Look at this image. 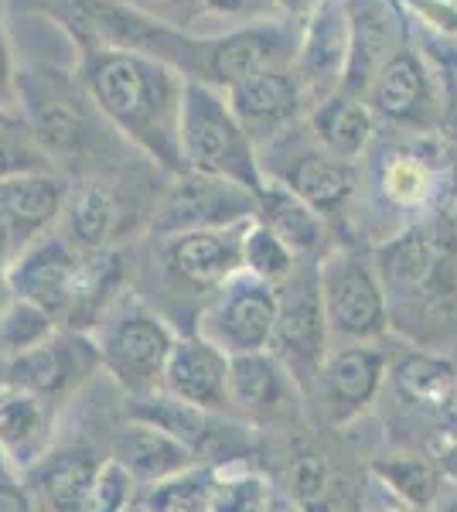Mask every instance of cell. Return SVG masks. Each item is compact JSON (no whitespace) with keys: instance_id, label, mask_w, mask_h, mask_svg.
Returning a JSON list of instances; mask_svg holds the SVG:
<instances>
[{"instance_id":"32","label":"cell","mask_w":457,"mask_h":512,"mask_svg":"<svg viewBox=\"0 0 457 512\" xmlns=\"http://www.w3.org/2000/svg\"><path fill=\"white\" fill-rule=\"evenodd\" d=\"M294 260L297 253L273 229L263 226L260 219L249 222L243 236V267L249 270V277L277 287L294 274Z\"/></svg>"},{"instance_id":"8","label":"cell","mask_w":457,"mask_h":512,"mask_svg":"<svg viewBox=\"0 0 457 512\" xmlns=\"http://www.w3.org/2000/svg\"><path fill=\"white\" fill-rule=\"evenodd\" d=\"M328 318H324L318 267L290 274L277 287V321H273L270 349L290 369L294 379L318 376L328 359Z\"/></svg>"},{"instance_id":"51","label":"cell","mask_w":457,"mask_h":512,"mask_svg":"<svg viewBox=\"0 0 457 512\" xmlns=\"http://www.w3.org/2000/svg\"><path fill=\"white\" fill-rule=\"evenodd\" d=\"M451 4H457V0H451Z\"/></svg>"},{"instance_id":"49","label":"cell","mask_w":457,"mask_h":512,"mask_svg":"<svg viewBox=\"0 0 457 512\" xmlns=\"http://www.w3.org/2000/svg\"><path fill=\"white\" fill-rule=\"evenodd\" d=\"M451 427H454V437H457V417H454V424H451Z\"/></svg>"},{"instance_id":"43","label":"cell","mask_w":457,"mask_h":512,"mask_svg":"<svg viewBox=\"0 0 457 512\" xmlns=\"http://www.w3.org/2000/svg\"><path fill=\"white\" fill-rule=\"evenodd\" d=\"M440 468H444V475L447 478H454V482H457V441L454 444H447V448L444 451H440Z\"/></svg>"},{"instance_id":"35","label":"cell","mask_w":457,"mask_h":512,"mask_svg":"<svg viewBox=\"0 0 457 512\" xmlns=\"http://www.w3.org/2000/svg\"><path fill=\"white\" fill-rule=\"evenodd\" d=\"M215 478L209 472H181L168 478V482H157V489L144 499L147 512H195L202 506H209V492H212Z\"/></svg>"},{"instance_id":"2","label":"cell","mask_w":457,"mask_h":512,"mask_svg":"<svg viewBox=\"0 0 457 512\" xmlns=\"http://www.w3.org/2000/svg\"><path fill=\"white\" fill-rule=\"evenodd\" d=\"M386 301L400 297L423 321L457 318V222L413 226L379 250Z\"/></svg>"},{"instance_id":"12","label":"cell","mask_w":457,"mask_h":512,"mask_svg":"<svg viewBox=\"0 0 457 512\" xmlns=\"http://www.w3.org/2000/svg\"><path fill=\"white\" fill-rule=\"evenodd\" d=\"M348 69V14L342 0H324L314 18L304 24L297 45L294 72L304 86L307 103H324L328 96L342 93Z\"/></svg>"},{"instance_id":"7","label":"cell","mask_w":457,"mask_h":512,"mask_svg":"<svg viewBox=\"0 0 457 512\" xmlns=\"http://www.w3.org/2000/svg\"><path fill=\"white\" fill-rule=\"evenodd\" d=\"M324 318L331 335L342 338H376L389 325V301L382 291L379 270L365 256L335 250L318 267Z\"/></svg>"},{"instance_id":"13","label":"cell","mask_w":457,"mask_h":512,"mask_svg":"<svg viewBox=\"0 0 457 512\" xmlns=\"http://www.w3.org/2000/svg\"><path fill=\"white\" fill-rule=\"evenodd\" d=\"M246 226L202 229V233L164 236V263L168 274L195 291H222L243 270Z\"/></svg>"},{"instance_id":"3","label":"cell","mask_w":457,"mask_h":512,"mask_svg":"<svg viewBox=\"0 0 457 512\" xmlns=\"http://www.w3.org/2000/svg\"><path fill=\"white\" fill-rule=\"evenodd\" d=\"M18 117L52 164L93 158L96 144L103 140V113L82 79L76 82L45 65L18 72Z\"/></svg>"},{"instance_id":"16","label":"cell","mask_w":457,"mask_h":512,"mask_svg":"<svg viewBox=\"0 0 457 512\" xmlns=\"http://www.w3.org/2000/svg\"><path fill=\"white\" fill-rule=\"evenodd\" d=\"M229 106L236 113V120L243 123L249 140H263L277 130H284L287 123H294L304 113V86L297 79L294 65H280L263 76H253L239 82L236 89H229Z\"/></svg>"},{"instance_id":"11","label":"cell","mask_w":457,"mask_h":512,"mask_svg":"<svg viewBox=\"0 0 457 512\" xmlns=\"http://www.w3.org/2000/svg\"><path fill=\"white\" fill-rule=\"evenodd\" d=\"M294 59L297 41L287 24H249L232 35L205 41V62L198 82H209V86L229 93L239 82L280 69V65H294Z\"/></svg>"},{"instance_id":"17","label":"cell","mask_w":457,"mask_h":512,"mask_svg":"<svg viewBox=\"0 0 457 512\" xmlns=\"http://www.w3.org/2000/svg\"><path fill=\"white\" fill-rule=\"evenodd\" d=\"M348 14V69L342 93L348 96H369L372 79L386 65L396 48V14L389 11L386 0H342Z\"/></svg>"},{"instance_id":"52","label":"cell","mask_w":457,"mask_h":512,"mask_svg":"<svg viewBox=\"0 0 457 512\" xmlns=\"http://www.w3.org/2000/svg\"><path fill=\"white\" fill-rule=\"evenodd\" d=\"M413 512H420V509H413Z\"/></svg>"},{"instance_id":"6","label":"cell","mask_w":457,"mask_h":512,"mask_svg":"<svg viewBox=\"0 0 457 512\" xmlns=\"http://www.w3.org/2000/svg\"><path fill=\"white\" fill-rule=\"evenodd\" d=\"M260 216V195L226 178L195 175L181 171L178 181L157 202L151 229L157 236L202 233V229H229L243 226Z\"/></svg>"},{"instance_id":"28","label":"cell","mask_w":457,"mask_h":512,"mask_svg":"<svg viewBox=\"0 0 457 512\" xmlns=\"http://www.w3.org/2000/svg\"><path fill=\"white\" fill-rule=\"evenodd\" d=\"M137 417L154 427H161V431L174 434L181 444H188L195 458H202V454H219L229 437V427L222 424L219 414L202 410V407H191V403H181V400H174V396L147 400V407H140Z\"/></svg>"},{"instance_id":"44","label":"cell","mask_w":457,"mask_h":512,"mask_svg":"<svg viewBox=\"0 0 457 512\" xmlns=\"http://www.w3.org/2000/svg\"><path fill=\"white\" fill-rule=\"evenodd\" d=\"M11 253H18V246H14V239H11V229H7V222L4 216H0V267H4V260Z\"/></svg>"},{"instance_id":"26","label":"cell","mask_w":457,"mask_h":512,"mask_svg":"<svg viewBox=\"0 0 457 512\" xmlns=\"http://www.w3.org/2000/svg\"><path fill=\"white\" fill-rule=\"evenodd\" d=\"M48 427H52L48 400L11 383L0 390V451L7 458H14L21 468H35L45 458Z\"/></svg>"},{"instance_id":"46","label":"cell","mask_w":457,"mask_h":512,"mask_svg":"<svg viewBox=\"0 0 457 512\" xmlns=\"http://www.w3.org/2000/svg\"><path fill=\"white\" fill-rule=\"evenodd\" d=\"M440 512H457V495H451V499H444V506H440Z\"/></svg>"},{"instance_id":"5","label":"cell","mask_w":457,"mask_h":512,"mask_svg":"<svg viewBox=\"0 0 457 512\" xmlns=\"http://www.w3.org/2000/svg\"><path fill=\"white\" fill-rule=\"evenodd\" d=\"M99 362L130 393H151L164 383V369L174 352V338L154 311L137 301H116L99 332Z\"/></svg>"},{"instance_id":"4","label":"cell","mask_w":457,"mask_h":512,"mask_svg":"<svg viewBox=\"0 0 457 512\" xmlns=\"http://www.w3.org/2000/svg\"><path fill=\"white\" fill-rule=\"evenodd\" d=\"M181 158H185V171H195V175L236 181L253 195H260L267 188L253 154V140L243 130V123L236 120L222 89L209 86V82H185Z\"/></svg>"},{"instance_id":"23","label":"cell","mask_w":457,"mask_h":512,"mask_svg":"<svg viewBox=\"0 0 457 512\" xmlns=\"http://www.w3.org/2000/svg\"><path fill=\"white\" fill-rule=\"evenodd\" d=\"M113 461L137 482H168V478L188 472L195 454L174 434L147 424V420H137L116 434Z\"/></svg>"},{"instance_id":"22","label":"cell","mask_w":457,"mask_h":512,"mask_svg":"<svg viewBox=\"0 0 457 512\" xmlns=\"http://www.w3.org/2000/svg\"><path fill=\"white\" fill-rule=\"evenodd\" d=\"M382 376H386V355L376 349L352 345V349L331 352L318 373L331 417L352 420L355 414H362L372 403V396L379 393Z\"/></svg>"},{"instance_id":"33","label":"cell","mask_w":457,"mask_h":512,"mask_svg":"<svg viewBox=\"0 0 457 512\" xmlns=\"http://www.w3.org/2000/svg\"><path fill=\"white\" fill-rule=\"evenodd\" d=\"M55 335V318L48 311H41L38 304L11 297V304L0 315V349L7 355H21L28 349H35L45 338Z\"/></svg>"},{"instance_id":"27","label":"cell","mask_w":457,"mask_h":512,"mask_svg":"<svg viewBox=\"0 0 457 512\" xmlns=\"http://www.w3.org/2000/svg\"><path fill=\"white\" fill-rule=\"evenodd\" d=\"M355 181L359 178H355L352 161L331 158L324 151L301 154L284 175V185L297 198H304L318 216H331V212L342 209L355 192Z\"/></svg>"},{"instance_id":"31","label":"cell","mask_w":457,"mask_h":512,"mask_svg":"<svg viewBox=\"0 0 457 512\" xmlns=\"http://www.w3.org/2000/svg\"><path fill=\"white\" fill-rule=\"evenodd\" d=\"M372 472L400 495V499L410 502L413 509L434 506L440 485H444V468H440V461L423 458V454H393V458L376 461Z\"/></svg>"},{"instance_id":"36","label":"cell","mask_w":457,"mask_h":512,"mask_svg":"<svg viewBox=\"0 0 457 512\" xmlns=\"http://www.w3.org/2000/svg\"><path fill=\"white\" fill-rule=\"evenodd\" d=\"M270 492L260 475H236L212 482L209 512H267Z\"/></svg>"},{"instance_id":"21","label":"cell","mask_w":457,"mask_h":512,"mask_svg":"<svg viewBox=\"0 0 457 512\" xmlns=\"http://www.w3.org/2000/svg\"><path fill=\"white\" fill-rule=\"evenodd\" d=\"M232 410L256 417H280L294 407L297 379L273 352H246L229 359Z\"/></svg>"},{"instance_id":"42","label":"cell","mask_w":457,"mask_h":512,"mask_svg":"<svg viewBox=\"0 0 457 512\" xmlns=\"http://www.w3.org/2000/svg\"><path fill=\"white\" fill-rule=\"evenodd\" d=\"M273 4H280L287 14H294L297 21L307 24V21L314 18V11H318V7L324 4V0H273Z\"/></svg>"},{"instance_id":"48","label":"cell","mask_w":457,"mask_h":512,"mask_svg":"<svg viewBox=\"0 0 457 512\" xmlns=\"http://www.w3.org/2000/svg\"><path fill=\"white\" fill-rule=\"evenodd\" d=\"M164 4H174V7H181V4H195V0H164ZM202 4V0H198Z\"/></svg>"},{"instance_id":"20","label":"cell","mask_w":457,"mask_h":512,"mask_svg":"<svg viewBox=\"0 0 457 512\" xmlns=\"http://www.w3.org/2000/svg\"><path fill=\"white\" fill-rule=\"evenodd\" d=\"M69 192V181L58 178L55 171L0 181V216H4L7 229H11L18 253L28 243L45 236V229L62 216Z\"/></svg>"},{"instance_id":"18","label":"cell","mask_w":457,"mask_h":512,"mask_svg":"<svg viewBox=\"0 0 457 512\" xmlns=\"http://www.w3.org/2000/svg\"><path fill=\"white\" fill-rule=\"evenodd\" d=\"M164 390L168 396L191 407L212 410V414H226L232 410L229 393V355L209 345L205 338H188V342H174V352L164 369Z\"/></svg>"},{"instance_id":"25","label":"cell","mask_w":457,"mask_h":512,"mask_svg":"<svg viewBox=\"0 0 457 512\" xmlns=\"http://www.w3.org/2000/svg\"><path fill=\"white\" fill-rule=\"evenodd\" d=\"M311 134L321 144L324 154L355 164V158H362L365 147L372 144V134H376V113H372V106L362 103L359 96L335 93V96L324 99V103L314 106Z\"/></svg>"},{"instance_id":"34","label":"cell","mask_w":457,"mask_h":512,"mask_svg":"<svg viewBox=\"0 0 457 512\" xmlns=\"http://www.w3.org/2000/svg\"><path fill=\"white\" fill-rule=\"evenodd\" d=\"M55 164L45 151L38 147V140L28 134V127L18 123H4L0 127V181L21 178V175H41L52 171Z\"/></svg>"},{"instance_id":"10","label":"cell","mask_w":457,"mask_h":512,"mask_svg":"<svg viewBox=\"0 0 457 512\" xmlns=\"http://www.w3.org/2000/svg\"><path fill=\"white\" fill-rule=\"evenodd\" d=\"M82 260L86 250H79L69 236H41L14 256L4 277L14 297L38 304L52 318H65L76 301Z\"/></svg>"},{"instance_id":"15","label":"cell","mask_w":457,"mask_h":512,"mask_svg":"<svg viewBox=\"0 0 457 512\" xmlns=\"http://www.w3.org/2000/svg\"><path fill=\"white\" fill-rule=\"evenodd\" d=\"M140 212L123 198L113 181H82L65 202V229L69 239L86 253L113 250L137 229Z\"/></svg>"},{"instance_id":"38","label":"cell","mask_w":457,"mask_h":512,"mask_svg":"<svg viewBox=\"0 0 457 512\" xmlns=\"http://www.w3.org/2000/svg\"><path fill=\"white\" fill-rule=\"evenodd\" d=\"M127 482H130V475L123 472L113 458L103 461V472H99L82 512H120L123 502H127Z\"/></svg>"},{"instance_id":"40","label":"cell","mask_w":457,"mask_h":512,"mask_svg":"<svg viewBox=\"0 0 457 512\" xmlns=\"http://www.w3.org/2000/svg\"><path fill=\"white\" fill-rule=\"evenodd\" d=\"M205 11L215 14H232V18H253L273 7V0H202Z\"/></svg>"},{"instance_id":"9","label":"cell","mask_w":457,"mask_h":512,"mask_svg":"<svg viewBox=\"0 0 457 512\" xmlns=\"http://www.w3.org/2000/svg\"><path fill=\"white\" fill-rule=\"evenodd\" d=\"M277 321V287L256 277H232L212 304L198 318V338H205L219 352L246 355L267 352Z\"/></svg>"},{"instance_id":"1","label":"cell","mask_w":457,"mask_h":512,"mask_svg":"<svg viewBox=\"0 0 457 512\" xmlns=\"http://www.w3.org/2000/svg\"><path fill=\"white\" fill-rule=\"evenodd\" d=\"M79 79L106 120L174 175L181 158V103L188 76L144 52L79 41Z\"/></svg>"},{"instance_id":"50","label":"cell","mask_w":457,"mask_h":512,"mask_svg":"<svg viewBox=\"0 0 457 512\" xmlns=\"http://www.w3.org/2000/svg\"><path fill=\"white\" fill-rule=\"evenodd\" d=\"M454 222H457V202H454Z\"/></svg>"},{"instance_id":"39","label":"cell","mask_w":457,"mask_h":512,"mask_svg":"<svg viewBox=\"0 0 457 512\" xmlns=\"http://www.w3.org/2000/svg\"><path fill=\"white\" fill-rule=\"evenodd\" d=\"M18 65H14L11 38L0 24V113L18 117Z\"/></svg>"},{"instance_id":"45","label":"cell","mask_w":457,"mask_h":512,"mask_svg":"<svg viewBox=\"0 0 457 512\" xmlns=\"http://www.w3.org/2000/svg\"><path fill=\"white\" fill-rule=\"evenodd\" d=\"M11 284H7V277L4 274H0V315H4V308H7V304H11Z\"/></svg>"},{"instance_id":"24","label":"cell","mask_w":457,"mask_h":512,"mask_svg":"<svg viewBox=\"0 0 457 512\" xmlns=\"http://www.w3.org/2000/svg\"><path fill=\"white\" fill-rule=\"evenodd\" d=\"M99 472H103V461L89 448H62L55 454H45L31 468V489H35L45 509L82 512Z\"/></svg>"},{"instance_id":"30","label":"cell","mask_w":457,"mask_h":512,"mask_svg":"<svg viewBox=\"0 0 457 512\" xmlns=\"http://www.w3.org/2000/svg\"><path fill=\"white\" fill-rule=\"evenodd\" d=\"M396 386L423 407H451L457 400V369L444 355L413 352L396 366Z\"/></svg>"},{"instance_id":"29","label":"cell","mask_w":457,"mask_h":512,"mask_svg":"<svg viewBox=\"0 0 457 512\" xmlns=\"http://www.w3.org/2000/svg\"><path fill=\"white\" fill-rule=\"evenodd\" d=\"M267 229H273L284 243L290 246L294 253H311L314 246L321 243V216L304 202L297 198L284 181L277 185H267L260 192V216Z\"/></svg>"},{"instance_id":"14","label":"cell","mask_w":457,"mask_h":512,"mask_svg":"<svg viewBox=\"0 0 457 512\" xmlns=\"http://www.w3.org/2000/svg\"><path fill=\"white\" fill-rule=\"evenodd\" d=\"M99 349L89 345L82 335H52L35 349L21 352L11 359L7 383L41 396V400H62L96 369Z\"/></svg>"},{"instance_id":"41","label":"cell","mask_w":457,"mask_h":512,"mask_svg":"<svg viewBox=\"0 0 457 512\" xmlns=\"http://www.w3.org/2000/svg\"><path fill=\"white\" fill-rule=\"evenodd\" d=\"M0 512H41L28 489L14 482H0Z\"/></svg>"},{"instance_id":"19","label":"cell","mask_w":457,"mask_h":512,"mask_svg":"<svg viewBox=\"0 0 457 512\" xmlns=\"http://www.w3.org/2000/svg\"><path fill=\"white\" fill-rule=\"evenodd\" d=\"M369 106L379 117L403 127H430L434 120V89L427 65L413 48H396L369 86Z\"/></svg>"},{"instance_id":"47","label":"cell","mask_w":457,"mask_h":512,"mask_svg":"<svg viewBox=\"0 0 457 512\" xmlns=\"http://www.w3.org/2000/svg\"><path fill=\"white\" fill-rule=\"evenodd\" d=\"M21 117H11V113H0V127H4V123H18Z\"/></svg>"},{"instance_id":"37","label":"cell","mask_w":457,"mask_h":512,"mask_svg":"<svg viewBox=\"0 0 457 512\" xmlns=\"http://www.w3.org/2000/svg\"><path fill=\"white\" fill-rule=\"evenodd\" d=\"M382 192L393 198L396 205H420L430 192V171L427 164L417 158H406L400 154L396 161L386 164V175H382Z\"/></svg>"}]
</instances>
